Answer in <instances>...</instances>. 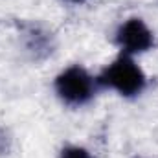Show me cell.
Returning a JSON list of instances; mask_svg holds the SVG:
<instances>
[{
	"label": "cell",
	"mask_w": 158,
	"mask_h": 158,
	"mask_svg": "<svg viewBox=\"0 0 158 158\" xmlns=\"http://www.w3.org/2000/svg\"><path fill=\"white\" fill-rule=\"evenodd\" d=\"M114 42L125 55H142L155 48L156 37L147 22L140 17H131L123 20L114 33Z\"/></svg>",
	"instance_id": "3"
},
{
	"label": "cell",
	"mask_w": 158,
	"mask_h": 158,
	"mask_svg": "<svg viewBox=\"0 0 158 158\" xmlns=\"http://www.w3.org/2000/svg\"><path fill=\"white\" fill-rule=\"evenodd\" d=\"M101 88H110L125 99H134L147 88V76L134 57L119 53L98 76Z\"/></svg>",
	"instance_id": "1"
},
{
	"label": "cell",
	"mask_w": 158,
	"mask_h": 158,
	"mask_svg": "<svg viewBox=\"0 0 158 158\" xmlns=\"http://www.w3.org/2000/svg\"><path fill=\"white\" fill-rule=\"evenodd\" d=\"M61 2L70 4V6H83V4H85V2H88V0H61Z\"/></svg>",
	"instance_id": "6"
},
{
	"label": "cell",
	"mask_w": 158,
	"mask_h": 158,
	"mask_svg": "<svg viewBox=\"0 0 158 158\" xmlns=\"http://www.w3.org/2000/svg\"><path fill=\"white\" fill-rule=\"evenodd\" d=\"M26 35V52H30L35 59L46 57L52 53V37L50 33H46L44 30H40L39 26H30L28 30H24Z\"/></svg>",
	"instance_id": "4"
},
{
	"label": "cell",
	"mask_w": 158,
	"mask_h": 158,
	"mask_svg": "<svg viewBox=\"0 0 158 158\" xmlns=\"http://www.w3.org/2000/svg\"><path fill=\"white\" fill-rule=\"evenodd\" d=\"M59 158H92V155L83 145H66L61 149Z\"/></svg>",
	"instance_id": "5"
},
{
	"label": "cell",
	"mask_w": 158,
	"mask_h": 158,
	"mask_svg": "<svg viewBox=\"0 0 158 158\" xmlns=\"http://www.w3.org/2000/svg\"><path fill=\"white\" fill-rule=\"evenodd\" d=\"M99 88L101 86L98 83V77H94L81 64H72L61 70L53 79L55 96L61 99L63 105L72 107V109L88 105L96 98Z\"/></svg>",
	"instance_id": "2"
}]
</instances>
